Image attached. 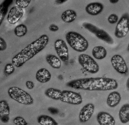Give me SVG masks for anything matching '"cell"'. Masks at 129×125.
<instances>
[{"label":"cell","instance_id":"6","mask_svg":"<svg viewBox=\"0 0 129 125\" xmlns=\"http://www.w3.org/2000/svg\"><path fill=\"white\" fill-rule=\"evenodd\" d=\"M83 27L85 29L93 34L100 39L104 41L109 44H114V41L112 37L102 29L93 25L91 23L84 22L83 23Z\"/></svg>","mask_w":129,"mask_h":125},{"label":"cell","instance_id":"33","mask_svg":"<svg viewBox=\"0 0 129 125\" xmlns=\"http://www.w3.org/2000/svg\"><path fill=\"white\" fill-rule=\"evenodd\" d=\"M1 120L4 123L8 122L10 120L9 116L8 115H4V116H0Z\"/></svg>","mask_w":129,"mask_h":125},{"label":"cell","instance_id":"36","mask_svg":"<svg viewBox=\"0 0 129 125\" xmlns=\"http://www.w3.org/2000/svg\"><path fill=\"white\" fill-rule=\"evenodd\" d=\"M126 87L127 90L129 91V77L127 80L126 82Z\"/></svg>","mask_w":129,"mask_h":125},{"label":"cell","instance_id":"24","mask_svg":"<svg viewBox=\"0 0 129 125\" xmlns=\"http://www.w3.org/2000/svg\"><path fill=\"white\" fill-rule=\"evenodd\" d=\"M10 108L8 102L5 100L0 102V116L4 115L9 116Z\"/></svg>","mask_w":129,"mask_h":125},{"label":"cell","instance_id":"15","mask_svg":"<svg viewBox=\"0 0 129 125\" xmlns=\"http://www.w3.org/2000/svg\"><path fill=\"white\" fill-rule=\"evenodd\" d=\"M121 98L120 94L118 92H111L109 94L107 97L106 104L109 107H115L119 104Z\"/></svg>","mask_w":129,"mask_h":125},{"label":"cell","instance_id":"4","mask_svg":"<svg viewBox=\"0 0 129 125\" xmlns=\"http://www.w3.org/2000/svg\"><path fill=\"white\" fill-rule=\"evenodd\" d=\"M8 93L11 98L22 104L30 105L34 103V100L31 95L19 87H10Z\"/></svg>","mask_w":129,"mask_h":125},{"label":"cell","instance_id":"27","mask_svg":"<svg viewBox=\"0 0 129 125\" xmlns=\"http://www.w3.org/2000/svg\"><path fill=\"white\" fill-rule=\"evenodd\" d=\"M31 1H22V0H16V4L17 6L21 9H25L27 8L30 5Z\"/></svg>","mask_w":129,"mask_h":125},{"label":"cell","instance_id":"25","mask_svg":"<svg viewBox=\"0 0 129 125\" xmlns=\"http://www.w3.org/2000/svg\"><path fill=\"white\" fill-rule=\"evenodd\" d=\"M27 31V26L23 24H21L16 27L14 30V33L17 36L21 37L26 35Z\"/></svg>","mask_w":129,"mask_h":125},{"label":"cell","instance_id":"9","mask_svg":"<svg viewBox=\"0 0 129 125\" xmlns=\"http://www.w3.org/2000/svg\"><path fill=\"white\" fill-rule=\"evenodd\" d=\"M55 50L60 60L67 62L69 59V53L66 42L61 39L56 40L54 43Z\"/></svg>","mask_w":129,"mask_h":125},{"label":"cell","instance_id":"23","mask_svg":"<svg viewBox=\"0 0 129 125\" xmlns=\"http://www.w3.org/2000/svg\"><path fill=\"white\" fill-rule=\"evenodd\" d=\"M37 121L41 125H58V122L53 118L44 114L38 116Z\"/></svg>","mask_w":129,"mask_h":125},{"label":"cell","instance_id":"22","mask_svg":"<svg viewBox=\"0 0 129 125\" xmlns=\"http://www.w3.org/2000/svg\"><path fill=\"white\" fill-rule=\"evenodd\" d=\"M62 91L58 89L49 88L44 92L45 95L49 98L55 100H60L61 97Z\"/></svg>","mask_w":129,"mask_h":125},{"label":"cell","instance_id":"5","mask_svg":"<svg viewBox=\"0 0 129 125\" xmlns=\"http://www.w3.org/2000/svg\"><path fill=\"white\" fill-rule=\"evenodd\" d=\"M78 61L85 70L90 73H96L99 71V64L90 56L82 54L78 56Z\"/></svg>","mask_w":129,"mask_h":125},{"label":"cell","instance_id":"2","mask_svg":"<svg viewBox=\"0 0 129 125\" xmlns=\"http://www.w3.org/2000/svg\"><path fill=\"white\" fill-rule=\"evenodd\" d=\"M49 40L47 35H41L15 55L12 59V64L16 67H22L28 61L44 49L49 43Z\"/></svg>","mask_w":129,"mask_h":125},{"label":"cell","instance_id":"3","mask_svg":"<svg viewBox=\"0 0 129 125\" xmlns=\"http://www.w3.org/2000/svg\"><path fill=\"white\" fill-rule=\"evenodd\" d=\"M66 39L70 46L75 51L78 52H85L89 47L87 40L77 32H68L66 34Z\"/></svg>","mask_w":129,"mask_h":125},{"label":"cell","instance_id":"26","mask_svg":"<svg viewBox=\"0 0 129 125\" xmlns=\"http://www.w3.org/2000/svg\"><path fill=\"white\" fill-rule=\"evenodd\" d=\"M15 70V66L13 65V64L9 63L5 66L4 70V73L7 75H10L14 73Z\"/></svg>","mask_w":129,"mask_h":125},{"label":"cell","instance_id":"31","mask_svg":"<svg viewBox=\"0 0 129 125\" xmlns=\"http://www.w3.org/2000/svg\"><path fill=\"white\" fill-rule=\"evenodd\" d=\"M26 86L28 89L31 90L34 88L35 84L32 81L28 80L26 82Z\"/></svg>","mask_w":129,"mask_h":125},{"label":"cell","instance_id":"37","mask_svg":"<svg viewBox=\"0 0 129 125\" xmlns=\"http://www.w3.org/2000/svg\"><path fill=\"white\" fill-rule=\"evenodd\" d=\"M119 1L118 0H110L109 2L112 4H115L118 3Z\"/></svg>","mask_w":129,"mask_h":125},{"label":"cell","instance_id":"13","mask_svg":"<svg viewBox=\"0 0 129 125\" xmlns=\"http://www.w3.org/2000/svg\"><path fill=\"white\" fill-rule=\"evenodd\" d=\"M96 120L100 125H115L114 117L108 112L100 111L96 116Z\"/></svg>","mask_w":129,"mask_h":125},{"label":"cell","instance_id":"1","mask_svg":"<svg viewBox=\"0 0 129 125\" xmlns=\"http://www.w3.org/2000/svg\"><path fill=\"white\" fill-rule=\"evenodd\" d=\"M66 85L75 89L90 91L114 90L117 89L118 86L116 80L105 77L80 78L69 81Z\"/></svg>","mask_w":129,"mask_h":125},{"label":"cell","instance_id":"12","mask_svg":"<svg viewBox=\"0 0 129 125\" xmlns=\"http://www.w3.org/2000/svg\"><path fill=\"white\" fill-rule=\"evenodd\" d=\"M24 13L23 9L17 6L13 7L10 10L7 16V21L11 24H15L22 18Z\"/></svg>","mask_w":129,"mask_h":125},{"label":"cell","instance_id":"19","mask_svg":"<svg viewBox=\"0 0 129 125\" xmlns=\"http://www.w3.org/2000/svg\"><path fill=\"white\" fill-rule=\"evenodd\" d=\"M92 53L93 58L97 60L104 59L107 55L106 49L101 46L95 47L92 49Z\"/></svg>","mask_w":129,"mask_h":125},{"label":"cell","instance_id":"11","mask_svg":"<svg viewBox=\"0 0 129 125\" xmlns=\"http://www.w3.org/2000/svg\"><path fill=\"white\" fill-rule=\"evenodd\" d=\"M95 105L92 103H88L83 107L79 114L80 122L85 123L91 118L95 111Z\"/></svg>","mask_w":129,"mask_h":125},{"label":"cell","instance_id":"38","mask_svg":"<svg viewBox=\"0 0 129 125\" xmlns=\"http://www.w3.org/2000/svg\"><path fill=\"white\" fill-rule=\"evenodd\" d=\"M127 51L129 52V43L128 44V46H127Z\"/></svg>","mask_w":129,"mask_h":125},{"label":"cell","instance_id":"32","mask_svg":"<svg viewBox=\"0 0 129 125\" xmlns=\"http://www.w3.org/2000/svg\"><path fill=\"white\" fill-rule=\"evenodd\" d=\"M49 29L50 30L53 32H56V31H58L59 30V27L57 25H56L55 24H52L50 25L49 27Z\"/></svg>","mask_w":129,"mask_h":125},{"label":"cell","instance_id":"35","mask_svg":"<svg viewBox=\"0 0 129 125\" xmlns=\"http://www.w3.org/2000/svg\"><path fill=\"white\" fill-rule=\"evenodd\" d=\"M67 1H64V0H56L55 2L56 4L58 5H60V4H62L64 3L67 2Z\"/></svg>","mask_w":129,"mask_h":125},{"label":"cell","instance_id":"7","mask_svg":"<svg viewBox=\"0 0 129 125\" xmlns=\"http://www.w3.org/2000/svg\"><path fill=\"white\" fill-rule=\"evenodd\" d=\"M129 31V14L126 13L121 16L117 23L114 35L118 39L125 37Z\"/></svg>","mask_w":129,"mask_h":125},{"label":"cell","instance_id":"18","mask_svg":"<svg viewBox=\"0 0 129 125\" xmlns=\"http://www.w3.org/2000/svg\"><path fill=\"white\" fill-rule=\"evenodd\" d=\"M13 2V0H5L0 5V24H2L8 12L10 6Z\"/></svg>","mask_w":129,"mask_h":125},{"label":"cell","instance_id":"17","mask_svg":"<svg viewBox=\"0 0 129 125\" xmlns=\"http://www.w3.org/2000/svg\"><path fill=\"white\" fill-rule=\"evenodd\" d=\"M118 116L121 122L125 124L129 122V104L123 105L119 110Z\"/></svg>","mask_w":129,"mask_h":125},{"label":"cell","instance_id":"8","mask_svg":"<svg viewBox=\"0 0 129 125\" xmlns=\"http://www.w3.org/2000/svg\"><path fill=\"white\" fill-rule=\"evenodd\" d=\"M61 101L70 104L78 105L83 102V98L80 93L69 90L62 91Z\"/></svg>","mask_w":129,"mask_h":125},{"label":"cell","instance_id":"16","mask_svg":"<svg viewBox=\"0 0 129 125\" xmlns=\"http://www.w3.org/2000/svg\"><path fill=\"white\" fill-rule=\"evenodd\" d=\"M51 77L50 72L46 68H41L36 73V79L41 83H45L49 82L50 80Z\"/></svg>","mask_w":129,"mask_h":125},{"label":"cell","instance_id":"28","mask_svg":"<svg viewBox=\"0 0 129 125\" xmlns=\"http://www.w3.org/2000/svg\"><path fill=\"white\" fill-rule=\"evenodd\" d=\"M13 122L15 125H27L28 123L22 117L18 116L13 119Z\"/></svg>","mask_w":129,"mask_h":125},{"label":"cell","instance_id":"34","mask_svg":"<svg viewBox=\"0 0 129 125\" xmlns=\"http://www.w3.org/2000/svg\"><path fill=\"white\" fill-rule=\"evenodd\" d=\"M48 110L50 113L53 114H57L59 113V110L55 108L50 107L48 108Z\"/></svg>","mask_w":129,"mask_h":125},{"label":"cell","instance_id":"10","mask_svg":"<svg viewBox=\"0 0 129 125\" xmlns=\"http://www.w3.org/2000/svg\"><path fill=\"white\" fill-rule=\"evenodd\" d=\"M111 62L113 68L120 74H125L128 71V68L125 60L120 55H115L111 59Z\"/></svg>","mask_w":129,"mask_h":125},{"label":"cell","instance_id":"20","mask_svg":"<svg viewBox=\"0 0 129 125\" xmlns=\"http://www.w3.org/2000/svg\"><path fill=\"white\" fill-rule=\"evenodd\" d=\"M77 14L72 10H68L62 13L61 18L64 22L70 23L74 22L76 19Z\"/></svg>","mask_w":129,"mask_h":125},{"label":"cell","instance_id":"30","mask_svg":"<svg viewBox=\"0 0 129 125\" xmlns=\"http://www.w3.org/2000/svg\"><path fill=\"white\" fill-rule=\"evenodd\" d=\"M7 48V44L4 39L2 37L0 39V51L1 52L4 51Z\"/></svg>","mask_w":129,"mask_h":125},{"label":"cell","instance_id":"29","mask_svg":"<svg viewBox=\"0 0 129 125\" xmlns=\"http://www.w3.org/2000/svg\"><path fill=\"white\" fill-rule=\"evenodd\" d=\"M118 17L116 14H112L108 17V21L109 23L111 24H114L118 22Z\"/></svg>","mask_w":129,"mask_h":125},{"label":"cell","instance_id":"14","mask_svg":"<svg viewBox=\"0 0 129 125\" xmlns=\"http://www.w3.org/2000/svg\"><path fill=\"white\" fill-rule=\"evenodd\" d=\"M104 6L102 4L99 2H94L88 4L85 8L87 13L90 15H98L102 12Z\"/></svg>","mask_w":129,"mask_h":125},{"label":"cell","instance_id":"21","mask_svg":"<svg viewBox=\"0 0 129 125\" xmlns=\"http://www.w3.org/2000/svg\"><path fill=\"white\" fill-rule=\"evenodd\" d=\"M46 60L49 64L53 68L59 69L61 66V62L59 58L55 55H47L46 58Z\"/></svg>","mask_w":129,"mask_h":125}]
</instances>
